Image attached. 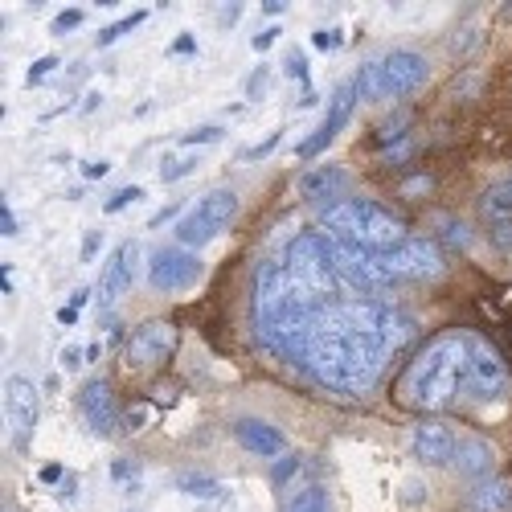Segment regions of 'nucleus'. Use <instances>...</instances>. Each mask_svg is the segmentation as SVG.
Instances as JSON below:
<instances>
[{
  "label": "nucleus",
  "instance_id": "obj_1",
  "mask_svg": "<svg viewBox=\"0 0 512 512\" xmlns=\"http://www.w3.org/2000/svg\"><path fill=\"white\" fill-rule=\"evenodd\" d=\"M414 336H418V320L398 304L357 291L332 295V300L316 295L295 369H304L332 394L365 398L402 357V349L414 345Z\"/></svg>",
  "mask_w": 512,
  "mask_h": 512
},
{
  "label": "nucleus",
  "instance_id": "obj_2",
  "mask_svg": "<svg viewBox=\"0 0 512 512\" xmlns=\"http://www.w3.org/2000/svg\"><path fill=\"white\" fill-rule=\"evenodd\" d=\"M467 345H472V332H443L431 345H422V353L398 377V406L426 418L459 406L463 394H472L467 390Z\"/></svg>",
  "mask_w": 512,
  "mask_h": 512
},
{
  "label": "nucleus",
  "instance_id": "obj_3",
  "mask_svg": "<svg viewBox=\"0 0 512 512\" xmlns=\"http://www.w3.org/2000/svg\"><path fill=\"white\" fill-rule=\"evenodd\" d=\"M316 222L324 234L369 246V250H394L406 242V226L398 213L386 209L381 201H369V197H345L336 205H324L316 213Z\"/></svg>",
  "mask_w": 512,
  "mask_h": 512
},
{
  "label": "nucleus",
  "instance_id": "obj_4",
  "mask_svg": "<svg viewBox=\"0 0 512 512\" xmlns=\"http://www.w3.org/2000/svg\"><path fill=\"white\" fill-rule=\"evenodd\" d=\"M238 213V193L234 189H209L185 218L177 222V246H185V250H193V246H205V242H213L226 226H230V218Z\"/></svg>",
  "mask_w": 512,
  "mask_h": 512
},
{
  "label": "nucleus",
  "instance_id": "obj_5",
  "mask_svg": "<svg viewBox=\"0 0 512 512\" xmlns=\"http://www.w3.org/2000/svg\"><path fill=\"white\" fill-rule=\"evenodd\" d=\"M467 390H472V398H488V402L512 394L508 361L476 332H472V345H467Z\"/></svg>",
  "mask_w": 512,
  "mask_h": 512
},
{
  "label": "nucleus",
  "instance_id": "obj_6",
  "mask_svg": "<svg viewBox=\"0 0 512 512\" xmlns=\"http://www.w3.org/2000/svg\"><path fill=\"white\" fill-rule=\"evenodd\" d=\"M386 263H390V271H394L398 283H410V279H443V271H447L439 238H406L402 246L386 250Z\"/></svg>",
  "mask_w": 512,
  "mask_h": 512
},
{
  "label": "nucleus",
  "instance_id": "obj_7",
  "mask_svg": "<svg viewBox=\"0 0 512 512\" xmlns=\"http://www.w3.org/2000/svg\"><path fill=\"white\" fill-rule=\"evenodd\" d=\"M177 349V328L168 320H144L132 336H127L123 365L127 369H160Z\"/></svg>",
  "mask_w": 512,
  "mask_h": 512
},
{
  "label": "nucleus",
  "instance_id": "obj_8",
  "mask_svg": "<svg viewBox=\"0 0 512 512\" xmlns=\"http://www.w3.org/2000/svg\"><path fill=\"white\" fill-rule=\"evenodd\" d=\"M201 279V259L185 246H160L148 259V283L164 295H177Z\"/></svg>",
  "mask_w": 512,
  "mask_h": 512
},
{
  "label": "nucleus",
  "instance_id": "obj_9",
  "mask_svg": "<svg viewBox=\"0 0 512 512\" xmlns=\"http://www.w3.org/2000/svg\"><path fill=\"white\" fill-rule=\"evenodd\" d=\"M5 418H9V435L17 451H29L37 418H41V394L29 377H9L5 381Z\"/></svg>",
  "mask_w": 512,
  "mask_h": 512
},
{
  "label": "nucleus",
  "instance_id": "obj_10",
  "mask_svg": "<svg viewBox=\"0 0 512 512\" xmlns=\"http://www.w3.org/2000/svg\"><path fill=\"white\" fill-rule=\"evenodd\" d=\"M361 99H357V82L349 78V82H340L336 87V99H332V111H328V119L316 127V132L304 140V144H295V156L300 160H312V156H320L340 132H345V123H349V115H353V107H357Z\"/></svg>",
  "mask_w": 512,
  "mask_h": 512
},
{
  "label": "nucleus",
  "instance_id": "obj_11",
  "mask_svg": "<svg viewBox=\"0 0 512 512\" xmlns=\"http://www.w3.org/2000/svg\"><path fill=\"white\" fill-rule=\"evenodd\" d=\"M78 414L91 426V435H99V439H111L119 431V402L107 381H87V386L78 390Z\"/></svg>",
  "mask_w": 512,
  "mask_h": 512
},
{
  "label": "nucleus",
  "instance_id": "obj_12",
  "mask_svg": "<svg viewBox=\"0 0 512 512\" xmlns=\"http://www.w3.org/2000/svg\"><path fill=\"white\" fill-rule=\"evenodd\" d=\"M410 447L422 463H431V467H451L455 455H459V439L443 418H422L414 426V435H410Z\"/></svg>",
  "mask_w": 512,
  "mask_h": 512
},
{
  "label": "nucleus",
  "instance_id": "obj_13",
  "mask_svg": "<svg viewBox=\"0 0 512 512\" xmlns=\"http://www.w3.org/2000/svg\"><path fill=\"white\" fill-rule=\"evenodd\" d=\"M381 58H386V87H390V99L414 95L418 87H426V78H431V62H426L418 50H394V54H381Z\"/></svg>",
  "mask_w": 512,
  "mask_h": 512
},
{
  "label": "nucleus",
  "instance_id": "obj_14",
  "mask_svg": "<svg viewBox=\"0 0 512 512\" xmlns=\"http://www.w3.org/2000/svg\"><path fill=\"white\" fill-rule=\"evenodd\" d=\"M136 271H140V250H136V242H119V246L107 254V267H103V279H99L103 304H115L119 295L136 283Z\"/></svg>",
  "mask_w": 512,
  "mask_h": 512
},
{
  "label": "nucleus",
  "instance_id": "obj_15",
  "mask_svg": "<svg viewBox=\"0 0 512 512\" xmlns=\"http://www.w3.org/2000/svg\"><path fill=\"white\" fill-rule=\"evenodd\" d=\"M234 439H238V447H246L250 455H259V459H283V451H287V435L267 418H238L234 422Z\"/></svg>",
  "mask_w": 512,
  "mask_h": 512
},
{
  "label": "nucleus",
  "instance_id": "obj_16",
  "mask_svg": "<svg viewBox=\"0 0 512 512\" xmlns=\"http://www.w3.org/2000/svg\"><path fill=\"white\" fill-rule=\"evenodd\" d=\"M345 185H349V173L340 164H316V168H304L300 173V181H295V189H300V197L304 201H312V205H328V201H336L340 193H345Z\"/></svg>",
  "mask_w": 512,
  "mask_h": 512
},
{
  "label": "nucleus",
  "instance_id": "obj_17",
  "mask_svg": "<svg viewBox=\"0 0 512 512\" xmlns=\"http://www.w3.org/2000/svg\"><path fill=\"white\" fill-rule=\"evenodd\" d=\"M480 222L492 230L496 246H512V185H492L480 193Z\"/></svg>",
  "mask_w": 512,
  "mask_h": 512
},
{
  "label": "nucleus",
  "instance_id": "obj_18",
  "mask_svg": "<svg viewBox=\"0 0 512 512\" xmlns=\"http://www.w3.org/2000/svg\"><path fill=\"white\" fill-rule=\"evenodd\" d=\"M455 472H459L463 480H472V488H476V484H484V480H492V476H496V451H492L484 439H476V435L459 439Z\"/></svg>",
  "mask_w": 512,
  "mask_h": 512
},
{
  "label": "nucleus",
  "instance_id": "obj_19",
  "mask_svg": "<svg viewBox=\"0 0 512 512\" xmlns=\"http://www.w3.org/2000/svg\"><path fill=\"white\" fill-rule=\"evenodd\" d=\"M357 99L361 103H386L390 87H386V58H365L357 70Z\"/></svg>",
  "mask_w": 512,
  "mask_h": 512
},
{
  "label": "nucleus",
  "instance_id": "obj_20",
  "mask_svg": "<svg viewBox=\"0 0 512 512\" xmlns=\"http://www.w3.org/2000/svg\"><path fill=\"white\" fill-rule=\"evenodd\" d=\"M472 508H476V512H508V508H512V484L500 480V476L476 484V488H472Z\"/></svg>",
  "mask_w": 512,
  "mask_h": 512
},
{
  "label": "nucleus",
  "instance_id": "obj_21",
  "mask_svg": "<svg viewBox=\"0 0 512 512\" xmlns=\"http://www.w3.org/2000/svg\"><path fill=\"white\" fill-rule=\"evenodd\" d=\"M283 512H332V500H328V492H324L320 484H312V488H304V492H295V496L283 504Z\"/></svg>",
  "mask_w": 512,
  "mask_h": 512
},
{
  "label": "nucleus",
  "instance_id": "obj_22",
  "mask_svg": "<svg viewBox=\"0 0 512 512\" xmlns=\"http://www.w3.org/2000/svg\"><path fill=\"white\" fill-rule=\"evenodd\" d=\"M177 488L189 492V496H197V500H205V496H222V484L213 480V476H201V472H181V476H177Z\"/></svg>",
  "mask_w": 512,
  "mask_h": 512
},
{
  "label": "nucleus",
  "instance_id": "obj_23",
  "mask_svg": "<svg viewBox=\"0 0 512 512\" xmlns=\"http://www.w3.org/2000/svg\"><path fill=\"white\" fill-rule=\"evenodd\" d=\"M439 238H443L451 250H467V246H472V230H467L463 218H443V222H439Z\"/></svg>",
  "mask_w": 512,
  "mask_h": 512
},
{
  "label": "nucleus",
  "instance_id": "obj_24",
  "mask_svg": "<svg viewBox=\"0 0 512 512\" xmlns=\"http://www.w3.org/2000/svg\"><path fill=\"white\" fill-rule=\"evenodd\" d=\"M197 168V156H164V164H160V177L164 181H181V177H189Z\"/></svg>",
  "mask_w": 512,
  "mask_h": 512
},
{
  "label": "nucleus",
  "instance_id": "obj_25",
  "mask_svg": "<svg viewBox=\"0 0 512 512\" xmlns=\"http://www.w3.org/2000/svg\"><path fill=\"white\" fill-rule=\"evenodd\" d=\"M140 21H148V13H144V9H140V13H132V17H123V21H115L111 29H103V33H99V41H103V46H111V41H115V37H123V33H132V29L140 25Z\"/></svg>",
  "mask_w": 512,
  "mask_h": 512
},
{
  "label": "nucleus",
  "instance_id": "obj_26",
  "mask_svg": "<svg viewBox=\"0 0 512 512\" xmlns=\"http://www.w3.org/2000/svg\"><path fill=\"white\" fill-rule=\"evenodd\" d=\"M295 472H300V459H295V455H283V459L271 467V484H275V488H283Z\"/></svg>",
  "mask_w": 512,
  "mask_h": 512
},
{
  "label": "nucleus",
  "instance_id": "obj_27",
  "mask_svg": "<svg viewBox=\"0 0 512 512\" xmlns=\"http://www.w3.org/2000/svg\"><path fill=\"white\" fill-rule=\"evenodd\" d=\"M140 197H144V189H140V185H127V189H119L103 209H107V213H119L123 205H132V201H140Z\"/></svg>",
  "mask_w": 512,
  "mask_h": 512
},
{
  "label": "nucleus",
  "instance_id": "obj_28",
  "mask_svg": "<svg viewBox=\"0 0 512 512\" xmlns=\"http://www.w3.org/2000/svg\"><path fill=\"white\" fill-rule=\"evenodd\" d=\"M50 70H58V58H54V54H46L41 62H33V66H29V74H25V87H37V82L46 78Z\"/></svg>",
  "mask_w": 512,
  "mask_h": 512
},
{
  "label": "nucleus",
  "instance_id": "obj_29",
  "mask_svg": "<svg viewBox=\"0 0 512 512\" xmlns=\"http://www.w3.org/2000/svg\"><path fill=\"white\" fill-rule=\"evenodd\" d=\"M476 91H480V74H476V70L459 74V78H455V87H451V95H455V99H463V95H476Z\"/></svg>",
  "mask_w": 512,
  "mask_h": 512
},
{
  "label": "nucleus",
  "instance_id": "obj_30",
  "mask_svg": "<svg viewBox=\"0 0 512 512\" xmlns=\"http://www.w3.org/2000/svg\"><path fill=\"white\" fill-rule=\"evenodd\" d=\"M213 140H222V127H218V123H209V127H193V132H189L181 144H213Z\"/></svg>",
  "mask_w": 512,
  "mask_h": 512
},
{
  "label": "nucleus",
  "instance_id": "obj_31",
  "mask_svg": "<svg viewBox=\"0 0 512 512\" xmlns=\"http://www.w3.org/2000/svg\"><path fill=\"white\" fill-rule=\"evenodd\" d=\"M136 476H140V463H132V459H115L111 463V480L127 484V480H136Z\"/></svg>",
  "mask_w": 512,
  "mask_h": 512
},
{
  "label": "nucleus",
  "instance_id": "obj_32",
  "mask_svg": "<svg viewBox=\"0 0 512 512\" xmlns=\"http://www.w3.org/2000/svg\"><path fill=\"white\" fill-rule=\"evenodd\" d=\"M410 156H414V140H402V144H394V148L381 152V160H386V164H402V160H410Z\"/></svg>",
  "mask_w": 512,
  "mask_h": 512
},
{
  "label": "nucleus",
  "instance_id": "obj_33",
  "mask_svg": "<svg viewBox=\"0 0 512 512\" xmlns=\"http://www.w3.org/2000/svg\"><path fill=\"white\" fill-rule=\"evenodd\" d=\"M279 140H283V132H271V136H267L263 144H254V148H246V152H242V160H259V156L275 152V144H279Z\"/></svg>",
  "mask_w": 512,
  "mask_h": 512
},
{
  "label": "nucleus",
  "instance_id": "obj_34",
  "mask_svg": "<svg viewBox=\"0 0 512 512\" xmlns=\"http://www.w3.org/2000/svg\"><path fill=\"white\" fill-rule=\"evenodd\" d=\"M287 74L308 87V58H304V54H291V58H287Z\"/></svg>",
  "mask_w": 512,
  "mask_h": 512
},
{
  "label": "nucleus",
  "instance_id": "obj_35",
  "mask_svg": "<svg viewBox=\"0 0 512 512\" xmlns=\"http://www.w3.org/2000/svg\"><path fill=\"white\" fill-rule=\"evenodd\" d=\"M82 21H87V13H82V9H70V13H62V17L54 21V33H66V29H78Z\"/></svg>",
  "mask_w": 512,
  "mask_h": 512
},
{
  "label": "nucleus",
  "instance_id": "obj_36",
  "mask_svg": "<svg viewBox=\"0 0 512 512\" xmlns=\"http://www.w3.org/2000/svg\"><path fill=\"white\" fill-rule=\"evenodd\" d=\"M148 418H152L148 406H132L127 410V431H140V426H148Z\"/></svg>",
  "mask_w": 512,
  "mask_h": 512
},
{
  "label": "nucleus",
  "instance_id": "obj_37",
  "mask_svg": "<svg viewBox=\"0 0 512 512\" xmlns=\"http://www.w3.org/2000/svg\"><path fill=\"white\" fill-rule=\"evenodd\" d=\"M422 496H426V488H422L418 480H406V484H402V500H406V504H422Z\"/></svg>",
  "mask_w": 512,
  "mask_h": 512
},
{
  "label": "nucleus",
  "instance_id": "obj_38",
  "mask_svg": "<svg viewBox=\"0 0 512 512\" xmlns=\"http://www.w3.org/2000/svg\"><path fill=\"white\" fill-rule=\"evenodd\" d=\"M312 41H316L320 50H332V46H340V29H320Z\"/></svg>",
  "mask_w": 512,
  "mask_h": 512
},
{
  "label": "nucleus",
  "instance_id": "obj_39",
  "mask_svg": "<svg viewBox=\"0 0 512 512\" xmlns=\"http://www.w3.org/2000/svg\"><path fill=\"white\" fill-rule=\"evenodd\" d=\"M82 173H87V181H103V177L111 173V164H103V160H91L87 168H82Z\"/></svg>",
  "mask_w": 512,
  "mask_h": 512
},
{
  "label": "nucleus",
  "instance_id": "obj_40",
  "mask_svg": "<svg viewBox=\"0 0 512 512\" xmlns=\"http://www.w3.org/2000/svg\"><path fill=\"white\" fill-rule=\"evenodd\" d=\"M275 37H279V29H275V25H271V29H263L259 37H254V50H259V54H263V50H271V41H275Z\"/></svg>",
  "mask_w": 512,
  "mask_h": 512
},
{
  "label": "nucleus",
  "instance_id": "obj_41",
  "mask_svg": "<svg viewBox=\"0 0 512 512\" xmlns=\"http://www.w3.org/2000/svg\"><path fill=\"white\" fill-rule=\"evenodd\" d=\"M193 50H197V41H193L189 33H181V37L173 41V50H168V54H193Z\"/></svg>",
  "mask_w": 512,
  "mask_h": 512
},
{
  "label": "nucleus",
  "instance_id": "obj_42",
  "mask_svg": "<svg viewBox=\"0 0 512 512\" xmlns=\"http://www.w3.org/2000/svg\"><path fill=\"white\" fill-rule=\"evenodd\" d=\"M13 230H17V218H13V209L5 205V209H0V234H5V238H9Z\"/></svg>",
  "mask_w": 512,
  "mask_h": 512
},
{
  "label": "nucleus",
  "instance_id": "obj_43",
  "mask_svg": "<svg viewBox=\"0 0 512 512\" xmlns=\"http://www.w3.org/2000/svg\"><path fill=\"white\" fill-rule=\"evenodd\" d=\"M41 480H46V484H58V480H62V463H46V467H41Z\"/></svg>",
  "mask_w": 512,
  "mask_h": 512
},
{
  "label": "nucleus",
  "instance_id": "obj_44",
  "mask_svg": "<svg viewBox=\"0 0 512 512\" xmlns=\"http://www.w3.org/2000/svg\"><path fill=\"white\" fill-rule=\"evenodd\" d=\"M82 365V349H62V369H78Z\"/></svg>",
  "mask_w": 512,
  "mask_h": 512
},
{
  "label": "nucleus",
  "instance_id": "obj_45",
  "mask_svg": "<svg viewBox=\"0 0 512 512\" xmlns=\"http://www.w3.org/2000/svg\"><path fill=\"white\" fill-rule=\"evenodd\" d=\"M422 189H431V177H418V181H406L402 193H422Z\"/></svg>",
  "mask_w": 512,
  "mask_h": 512
},
{
  "label": "nucleus",
  "instance_id": "obj_46",
  "mask_svg": "<svg viewBox=\"0 0 512 512\" xmlns=\"http://www.w3.org/2000/svg\"><path fill=\"white\" fill-rule=\"evenodd\" d=\"M283 9H287V5H283V0H267V5H263V13H267V17H279Z\"/></svg>",
  "mask_w": 512,
  "mask_h": 512
},
{
  "label": "nucleus",
  "instance_id": "obj_47",
  "mask_svg": "<svg viewBox=\"0 0 512 512\" xmlns=\"http://www.w3.org/2000/svg\"><path fill=\"white\" fill-rule=\"evenodd\" d=\"M95 250H99V234H87V246H82V254H87V259H91Z\"/></svg>",
  "mask_w": 512,
  "mask_h": 512
},
{
  "label": "nucleus",
  "instance_id": "obj_48",
  "mask_svg": "<svg viewBox=\"0 0 512 512\" xmlns=\"http://www.w3.org/2000/svg\"><path fill=\"white\" fill-rule=\"evenodd\" d=\"M99 107V95H87V99H82V115H91Z\"/></svg>",
  "mask_w": 512,
  "mask_h": 512
},
{
  "label": "nucleus",
  "instance_id": "obj_49",
  "mask_svg": "<svg viewBox=\"0 0 512 512\" xmlns=\"http://www.w3.org/2000/svg\"><path fill=\"white\" fill-rule=\"evenodd\" d=\"M58 320H62V324H74V320H78V308H62Z\"/></svg>",
  "mask_w": 512,
  "mask_h": 512
},
{
  "label": "nucleus",
  "instance_id": "obj_50",
  "mask_svg": "<svg viewBox=\"0 0 512 512\" xmlns=\"http://www.w3.org/2000/svg\"><path fill=\"white\" fill-rule=\"evenodd\" d=\"M500 9H504V17H508V21H512V5H500Z\"/></svg>",
  "mask_w": 512,
  "mask_h": 512
},
{
  "label": "nucleus",
  "instance_id": "obj_51",
  "mask_svg": "<svg viewBox=\"0 0 512 512\" xmlns=\"http://www.w3.org/2000/svg\"><path fill=\"white\" fill-rule=\"evenodd\" d=\"M5 512H9V508H5Z\"/></svg>",
  "mask_w": 512,
  "mask_h": 512
},
{
  "label": "nucleus",
  "instance_id": "obj_52",
  "mask_svg": "<svg viewBox=\"0 0 512 512\" xmlns=\"http://www.w3.org/2000/svg\"><path fill=\"white\" fill-rule=\"evenodd\" d=\"M508 185H512V181H508Z\"/></svg>",
  "mask_w": 512,
  "mask_h": 512
}]
</instances>
